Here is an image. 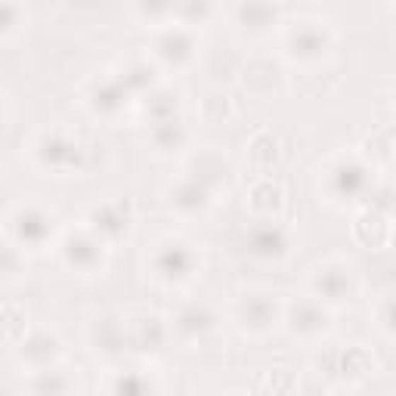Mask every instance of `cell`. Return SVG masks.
Segmentation results:
<instances>
[{"label": "cell", "mask_w": 396, "mask_h": 396, "mask_svg": "<svg viewBox=\"0 0 396 396\" xmlns=\"http://www.w3.org/2000/svg\"><path fill=\"white\" fill-rule=\"evenodd\" d=\"M167 269L171 273H186L189 269V254L183 248H174V251H167Z\"/></svg>", "instance_id": "6da1fadb"}]
</instances>
